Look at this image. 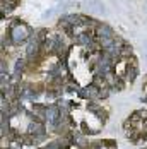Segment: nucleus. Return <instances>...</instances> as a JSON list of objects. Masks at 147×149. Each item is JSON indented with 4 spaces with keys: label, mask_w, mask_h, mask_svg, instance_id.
Returning a JSON list of instances; mask_svg holds the SVG:
<instances>
[{
    "label": "nucleus",
    "mask_w": 147,
    "mask_h": 149,
    "mask_svg": "<svg viewBox=\"0 0 147 149\" xmlns=\"http://www.w3.org/2000/svg\"><path fill=\"white\" fill-rule=\"evenodd\" d=\"M7 36L10 38L14 46L28 45L29 40L34 36V29L21 19H12L9 21V26H7Z\"/></svg>",
    "instance_id": "obj_1"
},
{
    "label": "nucleus",
    "mask_w": 147,
    "mask_h": 149,
    "mask_svg": "<svg viewBox=\"0 0 147 149\" xmlns=\"http://www.w3.org/2000/svg\"><path fill=\"white\" fill-rule=\"evenodd\" d=\"M139 77V63H137V58L133 55L132 58H128V63H127V74H125V82L132 84L135 82V79Z\"/></svg>",
    "instance_id": "obj_2"
},
{
    "label": "nucleus",
    "mask_w": 147,
    "mask_h": 149,
    "mask_svg": "<svg viewBox=\"0 0 147 149\" xmlns=\"http://www.w3.org/2000/svg\"><path fill=\"white\" fill-rule=\"evenodd\" d=\"M142 93H144V96L140 98V101L142 103H147V82L144 84V88H142Z\"/></svg>",
    "instance_id": "obj_3"
}]
</instances>
